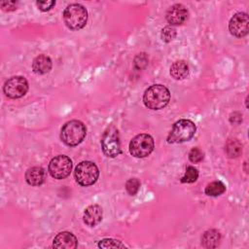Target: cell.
Here are the masks:
<instances>
[{
    "label": "cell",
    "mask_w": 249,
    "mask_h": 249,
    "mask_svg": "<svg viewBox=\"0 0 249 249\" xmlns=\"http://www.w3.org/2000/svg\"><path fill=\"white\" fill-rule=\"evenodd\" d=\"M25 179L31 186H40L45 180V170L40 166L28 168L25 172Z\"/></svg>",
    "instance_id": "9a60e30c"
},
{
    "label": "cell",
    "mask_w": 249,
    "mask_h": 249,
    "mask_svg": "<svg viewBox=\"0 0 249 249\" xmlns=\"http://www.w3.org/2000/svg\"><path fill=\"white\" fill-rule=\"evenodd\" d=\"M140 188V182L136 178H131L126 181L125 183V190L130 196L136 195V193L139 191Z\"/></svg>",
    "instance_id": "603a6c76"
},
{
    "label": "cell",
    "mask_w": 249,
    "mask_h": 249,
    "mask_svg": "<svg viewBox=\"0 0 249 249\" xmlns=\"http://www.w3.org/2000/svg\"><path fill=\"white\" fill-rule=\"evenodd\" d=\"M176 36V29L172 26H165L162 28L161 33H160V38L163 42L168 43L172 41Z\"/></svg>",
    "instance_id": "7402d4cb"
},
{
    "label": "cell",
    "mask_w": 249,
    "mask_h": 249,
    "mask_svg": "<svg viewBox=\"0 0 249 249\" xmlns=\"http://www.w3.org/2000/svg\"><path fill=\"white\" fill-rule=\"evenodd\" d=\"M155 143L151 135L141 133L133 137L129 143V153L135 158H146L154 150Z\"/></svg>",
    "instance_id": "52a82bcc"
},
{
    "label": "cell",
    "mask_w": 249,
    "mask_h": 249,
    "mask_svg": "<svg viewBox=\"0 0 249 249\" xmlns=\"http://www.w3.org/2000/svg\"><path fill=\"white\" fill-rule=\"evenodd\" d=\"M101 148L105 156L115 158L122 153L120 136L118 129L111 125L103 133L101 138Z\"/></svg>",
    "instance_id": "8992f818"
},
{
    "label": "cell",
    "mask_w": 249,
    "mask_h": 249,
    "mask_svg": "<svg viewBox=\"0 0 249 249\" xmlns=\"http://www.w3.org/2000/svg\"><path fill=\"white\" fill-rule=\"evenodd\" d=\"M86 133V125L78 120H72L67 122L62 126L60 131V139L65 145L73 147L79 145L84 140Z\"/></svg>",
    "instance_id": "7a4b0ae2"
},
{
    "label": "cell",
    "mask_w": 249,
    "mask_h": 249,
    "mask_svg": "<svg viewBox=\"0 0 249 249\" xmlns=\"http://www.w3.org/2000/svg\"><path fill=\"white\" fill-rule=\"evenodd\" d=\"M84 222L89 227H94L98 225L102 220V208L97 204H91L85 209Z\"/></svg>",
    "instance_id": "4fadbf2b"
},
{
    "label": "cell",
    "mask_w": 249,
    "mask_h": 249,
    "mask_svg": "<svg viewBox=\"0 0 249 249\" xmlns=\"http://www.w3.org/2000/svg\"><path fill=\"white\" fill-rule=\"evenodd\" d=\"M1 7L4 11H7V12H11V11H15L17 9V3L16 2H12V1H9V2H2L1 4Z\"/></svg>",
    "instance_id": "484cf974"
},
{
    "label": "cell",
    "mask_w": 249,
    "mask_h": 249,
    "mask_svg": "<svg viewBox=\"0 0 249 249\" xmlns=\"http://www.w3.org/2000/svg\"><path fill=\"white\" fill-rule=\"evenodd\" d=\"M52 65L53 64H52V60H51L50 56H48L46 54H40L33 59L32 69H33L34 73L43 75V74H46L51 71Z\"/></svg>",
    "instance_id": "5bb4252c"
},
{
    "label": "cell",
    "mask_w": 249,
    "mask_h": 249,
    "mask_svg": "<svg viewBox=\"0 0 249 249\" xmlns=\"http://www.w3.org/2000/svg\"><path fill=\"white\" fill-rule=\"evenodd\" d=\"M72 170V160L64 155H59L52 159L49 163V172L54 179L66 178Z\"/></svg>",
    "instance_id": "ba28073f"
},
{
    "label": "cell",
    "mask_w": 249,
    "mask_h": 249,
    "mask_svg": "<svg viewBox=\"0 0 249 249\" xmlns=\"http://www.w3.org/2000/svg\"><path fill=\"white\" fill-rule=\"evenodd\" d=\"M196 130V126L194 122L187 119L177 121L167 136L168 143H183L191 140Z\"/></svg>",
    "instance_id": "277c9868"
},
{
    "label": "cell",
    "mask_w": 249,
    "mask_h": 249,
    "mask_svg": "<svg viewBox=\"0 0 249 249\" xmlns=\"http://www.w3.org/2000/svg\"><path fill=\"white\" fill-rule=\"evenodd\" d=\"M221 240V234L217 230L206 231L201 237V245L204 248H216Z\"/></svg>",
    "instance_id": "2e32d148"
},
{
    "label": "cell",
    "mask_w": 249,
    "mask_h": 249,
    "mask_svg": "<svg viewBox=\"0 0 249 249\" xmlns=\"http://www.w3.org/2000/svg\"><path fill=\"white\" fill-rule=\"evenodd\" d=\"M78 245L77 237L69 231L59 232L53 239V246L58 249H75Z\"/></svg>",
    "instance_id": "7c38bea8"
},
{
    "label": "cell",
    "mask_w": 249,
    "mask_h": 249,
    "mask_svg": "<svg viewBox=\"0 0 249 249\" xmlns=\"http://www.w3.org/2000/svg\"><path fill=\"white\" fill-rule=\"evenodd\" d=\"M189 74V66L185 60H177L170 66V75L175 80H183Z\"/></svg>",
    "instance_id": "e0dca14e"
},
{
    "label": "cell",
    "mask_w": 249,
    "mask_h": 249,
    "mask_svg": "<svg viewBox=\"0 0 249 249\" xmlns=\"http://www.w3.org/2000/svg\"><path fill=\"white\" fill-rule=\"evenodd\" d=\"M36 5H37L39 10H41L43 12H47V11L51 10L55 5V1H53V0H51V1H37Z\"/></svg>",
    "instance_id": "d4e9b609"
},
{
    "label": "cell",
    "mask_w": 249,
    "mask_h": 249,
    "mask_svg": "<svg viewBox=\"0 0 249 249\" xmlns=\"http://www.w3.org/2000/svg\"><path fill=\"white\" fill-rule=\"evenodd\" d=\"M63 19L66 26L72 30L83 28L88 21V12L81 4H70L63 11Z\"/></svg>",
    "instance_id": "3957f363"
},
{
    "label": "cell",
    "mask_w": 249,
    "mask_h": 249,
    "mask_svg": "<svg viewBox=\"0 0 249 249\" xmlns=\"http://www.w3.org/2000/svg\"><path fill=\"white\" fill-rule=\"evenodd\" d=\"M229 30L235 37H244L249 31V18L246 13H236L230 20Z\"/></svg>",
    "instance_id": "30bf717a"
},
{
    "label": "cell",
    "mask_w": 249,
    "mask_h": 249,
    "mask_svg": "<svg viewBox=\"0 0 249 249\" xmlns=\"http://www.w3.org/2000/svg\"><path fill=\"white\" fill-rule=\"evenodd\" d=\"M226 191V186L221 181H213L208 184L205 188V194L209 196H218L224 194Z\"/></svg>",
    "instance_id": "d6986e66"
},
{
    "label": "cell",
    "mask_w": 249,
    "mask_h": 249,
    "mask_svg": "<svg viewBox=\"0 0 249 249\" xmlns=\"http://www.w3.org/2000/svg\"><path fill=\"white\" fill-rule=\"evenodd\" d=\"M226 153L229 158H237L242 152V145L236 138H230L225 146Z\"/></svg>",
    "instance_id": "ac0fdd59"
},
{
    "label": "cell",
    "mask_w": 249,
    "mask_h": 249,
    "mask_svg": "<svg viewBox=\"0 0 249 249\" xmlns=\"http://www.w3.org/2000/svg\"><path fill=\"white\" fill-rule=\"evenodd\" d=\"M28 90V83L22 76H14L7 80L3 87L6 96L17 99L22 97Z\"/></svg>",
    "instance_id": "9c48e42d"
},
{
    "label": "cell",
    "mask_w": 249,
    "mask_h": 249,
    "mask_svg": "<svg viewBox=\"0 0 249 249\" xmlns=\"http://www.w3.org/2000/svg\"><path fill=\"white\" fill-rule=\"evenodd\" d=\"M198 177V171L194 166L190 165L187 167L185 175L181 178L182 183H194Z\"/></svg>",
    "instance_id": "ffe728a7"
},
{
    "label": "cell",
    "mask_w": 249,
    "mask_h": 249,
    "mask_svg": "<svg viewBox=\"0 0 249 249\" xmlns=\"http://www.w3.org/2000/svg\"><path fill=\"white\" fill-rule=\"evenodd\" d=\"M170 100L168 89L162 85H153L148 88L143 95V103L152 110H160L165 107Z\"/></svg>",
    "instance_id": "6da1fadb"
},
{
    "label": "cell",
    "mask_w": 249,
    "mask_h": 249,
    "mask_svg": "<svg viewBox=\"0 0 249 249\" xmlns=\"http://www.w3.org/2000/svg\"><path fill=\"white\" fill-rule=\"evenodd\" d=\"M99 248H124V245L116 239L112 238H105L99 241L98 243Z\"/></svg>",
    "instance_id": "44dd1931"
},
{
    "label": "cell",
    "mask_w": 249,
    "mask_h": 249,
    "mask_svg": "<svg viewBox=\"0 0 249 249\" xmlns=\"http://www.w3.org/2000/svg\"><path fill=\"white\" fill-rule=\"evenodd\" d=\"M204 158L203 152L199 148H193L189 153V160L194 163L200 162Z\"/></svg>",
    "instance_id": "cb8c5ba5"
},
{
    "label": "cell",
    "mask_w": 249,
    "mask_h": 249,
    "mask_svg": "<svg viewBox=\"0 0 249 249\" xmlns=\"http://www.w3.org/2000/svg\"><path fill=\"white\" fill-rule=\"evenodd\" d=\"M188 10L182 4H174L166 13V20L171 25H180L188 18Z\"/></svg>",
    "instance_id": "8fae6325"
},
{
    "label": "cell",
    "mask_w": 249,
    "mask_h": 249,
    "mask_svg": "<svg viewBox=\"0 0 249 249\" xmlns=\"http://www.w3.org/2000/svg\"><path fill=\"white\" fill-rule=\"evenodd\" d=\"M77 183L83 187L93 185L99 176V170L96 164L92 161L84 160L78 163L74 171Z\"/></svg>",
    "instance_id": "5b68a950"
}]
</instances>
